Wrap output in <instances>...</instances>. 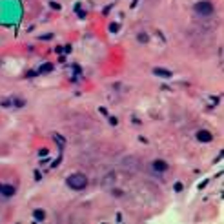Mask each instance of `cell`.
<instances>
[{"instance_id":"obj_1","label":"cell","mask_w":224,"mask_h":224,"mask_svg":"<svg viewBox=\"0 0 224 224\" xmlns=\"http://www.w3.org/2000/svg\"><path fill=\"white\" fill-rule=\"evenodd\" d=\"M213 11H215V7L210 0H201L195 4V13L201 16H210V15H213Z\"/></svg>"},{"instance_id":"obj_2","label":"cell","mask_w":224,"mask_h":224,"mask_svg":"<svg viewBox=\"0 0 224 224\" xmlns=\"http://www.w3.org/2000/svg\"><path fill=\"white\" fill-rule=\"evenodd\" d=\"M153 166H155V168H157L159 171H166V170H168V166H166L164 162H160V160H157V162H153Z\"/></svg>"},{"instance_id":"obj_3","label":"cell","mask_w":224,"mask_h":224,"mask_svg":"<svg viewBox=\"0 0 224 224\" xmlns=\"http://www.w3.org/2000/svg\"><path fill=\"white\" fill-rule=\"evenodd\" d=\"M197 137H199L201 140H210V139H212V135H210L208 131H201V133H197Z\"/></svg>"}]
</instances>
